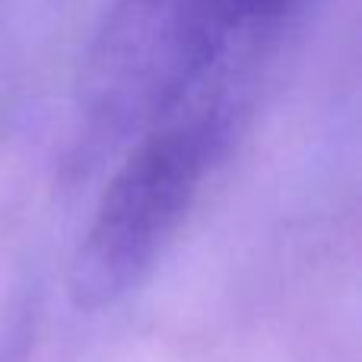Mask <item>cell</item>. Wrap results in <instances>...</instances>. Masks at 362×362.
Here are the masks:
<instances>
[{
    "mask_svg": "<svg viewBox=\"0 0 362 362\" xmlns=\"http://www.w3.org/2000/svg\"><path fill=\"white\" fill-rule=\"evenodd\" d=\"M216 144V118H187L153 127L134 146L76 251L74 289L80 302H115L150 274L185 223Z\"/></svg>",
    "mask_w": 362,
    "mask_h": 362,
    "instance_id": "obj_1",
    "label": "cell"
},
{
    "mask_svg": "<svg viewBox=\"0 0 362 362\" xmlns=\"http://www.w3.org/2000/svg\"><path fill=\"white\" fill-rule=\"evenodd\" d=\"M185 6L191 10L200 32L213 42V48L223 54L229 48V38L245 23L274 16L286 6V0H185Z\"/></svg>",
    "mask_w": 362,
    "mask_h": 362,
    "instance_id": "obj_2",
    "label": "cell"
}]
</instances>
